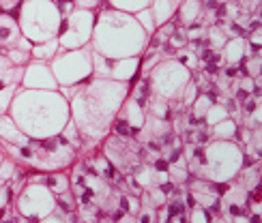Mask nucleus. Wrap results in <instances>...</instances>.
Here are the masks:
<instances>
[{"mask_svg": "<svg viewBox=\"0 0 262 223\" xmlns=\"http://www.w3.org/2000/svg\"><path fill=\"white\" fill-rule=\"evenodd\" d=\"M129 84L131 82H114L95 75L75 86V93L69 99V112L82 140L99 142L112 131L118 109L129 97Z\"/></svg>", "mask_w": 262, "mask_h": 223, "instance_id": "f257e3e1", "label": "nucleus"}, {"mask_svg": "<svg viewBox=\"0 0 262 223\" xmlns=\"http://www.w3.org/2000/svg\"><path fill=\"white\" fill-rule=\"evenodd\" d=\"M9 112V116L28 140H46L58 136L71 118L69 101L58 91L17 88Z\"/></svg>", "mask_w": 262, "mask_h": 223, "instance_id": "f03ea898", "label": "nucleus"}, {"mask_svg": "<svg viewBox=\"0 0 262 223\" xmlns=\"http://www.w3.org/2000/svg\"><path fill=\"white\" fill-rule=\"evenodd\" d=\"M148 35L134 15L116 9H103L95 17L91 48L103 58H140L146 50Z\"/></svg>", "mask_w": 262, "mask_h": 223, "instance_id": "7ed1b4c3", "label": "nucleus"}, {"mask_svg": "<svg viewBox=\"0 0 262 223\" xmlns=\"http://www.w3.org/2000/svg\"><path fill=\"white\" fill-rule=\"evenodd\" d=\"M17 24L21 37L32 43H43L58 37L62 15L52 0H24L19 7Z\"/></svg>", "mask_w": 262, "mask_h": 223, "instance_id": "20e7f679", "label": "nucleus"}, {"mask_svg": "<svg viewBox=\"0 0 262 223\" xmlns=\"http://www.w3.org/2000/svg\"><path fill=\"white\" fill-rule=\"evenodd\" d=\"M19 159H26L41 172H62L75 159V148L60 136L46 140H30L19 148Z\"/></svg>", "mask_w": 262, "mask_h": 223, "instance_id": "39448f33", "label": "nucleus"}, {"mask_svg": "<svg viewBox=\"0 0 262 223\" xmlns=\"http://www.w3.org/2000/svg\"><path fill=\"white\" fill-rule=\"evenodd\" d=\"M243 167V150L238 144L228 140H217L204 146L202 174L211 183H224L234 178Z\"/></svg>", "mask_w": 262, "mask_h": 223, "instance_id": "423d86ee", "label": "nucleus"}, {"mask_svg": "<svg viewBox=\"0 0 262 223\" xmlns=\"http://www.w3.org/2000/svg\"><path fill=\"white\" fill-rule=\"evenodd\" d=\"M54 80L60 86H78L93 77V48L86 46L80 50L60 52L56 58L50 62Z\"/></svg>", "mask_w": 262, "mask_h": 223, "instance_id": "0eeeda50", "label": "nucleus"}, {"mask_svg": "<svg viewBox=\"0 0 262 223\" xmlns=\"http://www.w3.org/2000/svg\"><path fill=\"white\" fill-rule=\"evenodd\" d=\"M148 73H150V77H148L150 95L168 99V101L181 99L185 86L191 82V71L185 69L177 58H168V60L155 64Z\"/></svg>", "mask_w": 262, "mask_h": 223, "instance_id": "6e6552de", "label": "nucleus"}, {"mask_svg": "<svg viewBox=\"0 0 262 223\" xmlns=\"http://www.w3.org/2000/svg\"><path fill=\"white\" fill-rule=\"evenodd\" d=\"M95 17H97L95 11H84V9H73L69 15H64L56 37L60 50L69 52L89 46L95 28Z\"/></svg>", "mask_w": 262, "mask_h": 223, "instance_id": "1a4fd4ad", "label": "nucleus"}, {"mask_svg": "<svg viewBox=\"0 0 262 223\" xmlns=\"http://www.w3.org/2000/svg\"><path fill=\"white\" fill-rule=\"evenodd\" d=\"M17 210L26 221H41L56 210V195L46 183H28L17 197Z\"/></svg>", "mask_w": 262, "mask_h": 223, "instance_id": "9d476101", "label": "nucleus"}, {"mask_svg": "<svg viewBox=\"0 0 262 223\" xmlns=\"http://www.w3.org/2000/svg\"><path fill=\"white\" fill-rule=\"evenodd\" d=\"M140 71V58H103L93 52V75L114 82H134Z\"/></svg>", "mask_w": 262, "mask_h": 223, "instance_id": "9b49d317", "label": "nucleus"}, {"mask_svg": "<svg viewBox=\"0 0 262 223\" xmlns=\"http://www.w3.org/2000/svg\"><path fill=\"white\" fill-rule=\"evenodd\" d=\"M19 86L30 88V91H58V82L54 80L50 64L41 60H30L24 66V77Z\"/></svg>", "mask_w": 262, "mask_h": 223, "instance_id": "f8f14e48", "label": "nucleus"}, {"mask_svg": "<svg viewBox=\"0 0 262 223\" xmlns=\"http://www.w3.org/2000/svg\"><path fill=\"white\" fill-rule=\"evenodd\" d=\"M19 37H21V30H19L17 19L0 11V48H5V50L15 48Z\"/></svg>", "mask_w": 262, "mask_h": 223, "instance_id": "ddd939ff", "label": "nucleus"}, {"mask_svg": "<svg viewBox=\"0 0 262 223\" xmlns=\"http://www.w3.org/2000/svg\"><path fill=\"white\" fill-rule=\"evenodd\" d=\"M0 142L3 144H13V146H26V144L30 142L24 133L19 131V127L13 122V118H11L9 114L0 116Z\"/></svg>", "mask_w": 262, "mask_h": 223, "instance_id": "4468645a", "label": "nucleus"}, {"mask_svg": "<svg viewBox=\"0 0 262 223\" xmlns=\"http://www.w3.org/2000/svg\"><path fill=\"white\" fill-rule=\"evenodd\" d=\"M123 118L129 122V127H131V138H138L142 125H144L146 112L142 109V105L136 101V99H131V97L125 99V103H123Z\"/></svg>", "mask_w": 262, "mask_h": 223, "instance_id": "2eb2a0df", "label": "nucleus"}, {"mask_svg": "<svg viewBox=\"0 0 262 223\" xmlns=\"http://www.w3.org/2000/svg\"><path fill=\"white\" fill-rule=\"evenodd\" d=\"M247 39L245 37H236V39H228V43L224 46V60L228 64H241L245 62L247 56Z\"/></svg>", "mask_w": 262, "mask_h": 223, "instance_id": "dca6fc26", "label": "nucleus"}, {"mask_svg": "<svg viewBox=\"0 0 262 223\" xmlns=\"http://www.w3.org/2000/svg\"><path fill=\"white\" fill-rule=\"evenodd\" d=\"M60 52L62 50L58 46V39H50V41H43V43H35L32 50H30V56H32V60L52 62Z\"/></svg>", "mask_w": 262, "mask_h": 223, "instance_id": "f3484780", "label": "nucleus"}, {"mask_svg": "<svg viewBox=\"0 0 262 223\" xmlns=\"http://www.w3.org/2000/svg\"><path fill=\"white\" fill-rule=\"evenodd\" d=\"M179 21L185 26H191L193 21H198V17L202 15V3L200 0H183L177 9Z\"/></svg>", "mask_w": 262, "mask_h": 223, "instance_id": "a211bd4d", "label": "nucleus"}, {"mask_svg": "<svg viewBox=\"0 0 262 223\" xmlns=\"http://www.w3.org/2000/svg\"><path fill=\"white\" fill-rule=\"evenodd\" d=\"M148 9H150L152 19H155V26H157V28L163 26L166 21H170L172 15H174V11H177V9L172 7L170 0H152Z\"/></svg>", "mask_w": 262, "mask_h": 223, "instance_id": "6ab92c4d", "label": "nucleus"}, {"mask_svg": "<svg viewBox=\"0 0 262 223\" xmlns=\"http://www.w3.org/2000/svg\"><path fill=\"white\" fill-rule=\"evenodd\" d=\"M107 3H110L112 9H116V11H123V13L134 15L142 9H148L152 0H107Z\"/></svg>", "mask_w": 262, "mask_h": 223, "instance_id": "aec40b11", "label": "nucleus"}, {"mask_svg": "<svg viewBox=\"0 0 262 223\" xmlns=\"http://www.w3.org/2000/svg\"><path fill=\"white\" fill-rule=\"evenodd\" d=\"M236 129H238L236 120H234V118H226V120H222V122H217V125H213V131H211V133H213L217 140H228V142H232L234 136H236Z\"/></svg>", "mask_w": 262, "mask_h": 223, "instance_id": "412c9836", "label": "nucleus"}, {"mask_svg": "<svg viewBox=\"0 0 262 223\" xmlns=\"http://www.w3.org/2000/svg\"><path fill=\"white\" fill-rule=\"evenodd\" d=\"M46 185H48V189L54 195H60V193H64V191H69L71 189V181L62 172H54L52 176H46Z\"/></svg>", "mask_w": 262, "mask_h": 223, "instance_id": "4be33fe9", "label": "nucleus"}, {"mask_svg": "<svg viewBox=\"0 0 262 223\" xmlns=\"http://www.w3.org/2000/svg\"><path fill=\"white\" fill-rule=\"evenodd\" d=\"M206 39H209V43H211V50H222L228 43V30H226V26H222L220 21H217L215 26H211L209 30H206Z\"/></svg>", "mask_w": 262, "mask_h": 223, "instance_id": "5701e85b", "label": "nucleus"}, {"mask_svg": "<svg viewBox=\"0 0 262 223\" xmlns=\"http://www.w3.org/2000/svg\"><path fill=\"white\" fill-rule=\"evenodd\" d=\"M226 118H232V116L226 112L224 103H213V105L209 107V112L204 114V122H206L209 127L217 125V122H222V120H226Z\"/></svg>", "mask_w": 262, "mask_h": 223, "instance_id": "b1692460", "label": "nucleus"}, {"mask_svg": "<svg viewBox=\"0 0 262 223\" xmlns=\"http://www.w3.org/2000/svg\"><path fill=\"white\" fill-rule=\"evenodd\" d=\"M134 17H136V21L140 24V28L144 30L148 37H152V35H155L157 26H155V19H152L150 9H142V11H138V13H134Z\"/></svg>", "mask_w": 262, "mask_h": 223, "instance_id": "393cba45", "label": "nucleus"}, {"mask_svg": "<svg viewBox=\"0 0 262 223\" xmlns=\"http://www.w3.org/2000/svg\"><path fill=\"white\" fill-rule=\"evenodd\" d=\"M17 88L19 86H15V84H9V86L0 88V116L9 114V107H11V101H13V97L17 93Z\"/></svg>", "mask_w": 262, "mask_h": 223, "instance_id": "a878e982", "label": "nucleus"}, {"mask_svg": "<svg viewBox=\"0 0 262 223\" xmlns=\"http://www.w3.org/2000/svg\"><path fill=\"white\" fill-rule=\"evenodd\" d=\"M5 56L9 58V62L11 64H15V66H24L32 60V56H30V52H24V50H17V48H9V50H5Z\"/></svg>", "mask_w": 262, "mask_h": 223, "instance_id": "bb28decb", "label": "nucleus"}, {"mask_svg": "<svg viewBox=\"0 0 262 223\" xmlns=\"http://www.w3.org/2000/svg\"><path fill=\"white\" fill-rule=\"evenodd\" d=\"M198 95H200V88H198V84L195 82H189L187 86H185V91H183V95H181V101H183V105L185 107H189L195 99H198Z\"/></svg>", "mask_w": 262, "mask_h": 223, "instance_id": "cd10ccee", "label": "nucleus"}, {"mask_svg": "<svg viewBox=\"0 0 262 223\" xmlns=\"http://www.w3.org/2000/svg\"><path fill=\"white\" fill-rule=\"evenodd\" d=\"M15 170H17V165H15V161L13 159H3V163H0V181L3 183H9L11 178H13V174H15Z\"/></svg>", "mask_w": 262, "mask_h": 223, "instance_id": "c85d7f7f", "label": "nucleus"}, {"mask_svg": "<svg viewBox=\"0 0 262 223\" xmlns=\"http://www.w3.org/2000/svg\"><path fill=\"white\" fill-rule=\"evenodd\" d=\"M112 129H114V136L118 138H131V127H129V122L123 118V116H116L114 122H112Z\"/></svg>", "mask_w": 262, "mask_h": 223, "instance_id": "c756f323", "label": "nucleus"}, {"mask_svg": "<svg viewBox=\"0 0 262 223\" xmlns=\"http://www.w3.org/2000/svg\"><path fill=\"white\" fill-rule=\"evenodd\" d=\"M177 60L185 66V69H195V66H198L200 64V60H198V54H193V52H179V56H177Z\"/></svg>", "mask_w": 262, "mask_h": 223, "instance_id": "7c9ffc66", "label": "nucleus"}, {"mask_svg": "<svg viewBox=\"0 0 262 223\" xmlns=\"http://www.w3.org/2000/svg\"><path fill=\"white\" fill-rule=\"evenodd\" d=\"M211 213L206 208H200V206H195V210H191V215H189V223H211Z\"/></svg>", "mask_w": 262, "mask_h": 223, "instance_id": "2f4dec72", "label": "nucleus"}, {"mask_svg": "<svg viewBox=\"0 0 262 223\" xmlns=\"http://www.w3.org/2000/svg\"><path fill=\"white\" fill-rule=\"evenodd\" d=\"M101 5V0H75L73 7L75 9H84V11H93Z\"/></svg>", "mask_w": 262, "mask_h": 223, "instance_id": "473e14b6", "label": "nucleus"}, {"mask_svg": "<svg viewBox=\"0 0 262 223\" xmlns=\"http://www.w3.org/2000/svg\"><path fill=\"white\" fill-rule=\"evenodd\" d=\"M37 223H67V215H56V210H54V213H50Z\"/></svg>", "mask_w": 262, "mask_h": 223, "instance_id": "72a5a7b5", "label": "nucleus"}, {"mask_svg": "<svg viewBox=\"0 0 262 223\" xmlns=\"http://www.w3.org/2000/svg\"><path fill=\"white\" fill-rule=\"evenodd\" d=\"M32 46H35V43L28 41L26 37H19V39H17V43H15V48H17V50H24V52H30V50H32Z\"/></svg>", "mask_w": 262, "mask_h": 223, "instance_id": "f704fd0d", "label": "nucleus"}, {"mask_svg": "<svg viewBox=\"0 0 262 223\" xmlns=\"http://www.w3.org/2000/svg\"><path fill=\"white\" fill-rule=\"evenodd\" d=\"M170 3H172V7H174V9H179V5L183 3V0H170Z\"/></svg>", "mask_w": 262, "mask_h": 223, "instance_id": "c9c22d12", "label": "nucleus"}, {"mask_svg": "<svg viewBox=\"0 0 262 223\" xmlns=\"http://www.w3.org/2000/svg\"><path fill=\"white\" fill-rule=\"evenodd\" d=\"M3 159H5V152H3V150H0V163H3Z\"/></svg>", "mask_w": 262, "mask_h": 223, "instance_id": "e433bc0d", "label": "nucleus"}, {"mask_svg": "<svg viewBox=\"0 0 262 223\" xmlns=\"http://www.w3.org/2000/svg\"><path fill=\"white\" fill-rule=\"evenodd\" d=\"M0 88H3V86H0Z\"/></svg>", "mask_w": 262, "mask_h": 223, "instance_id": "4c0bfd02", "label": "nucleus"}]
</instances>
